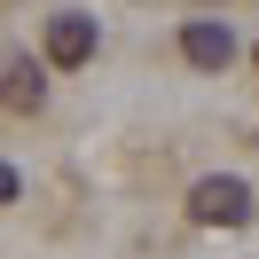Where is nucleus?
<instances>
[{
  "instance_id": "nucleus-1",
  "label": "nucleus",
  "mask_w": 259,
  "mask_h": 259,
  "mask_svg": "<svg viewBox=\"0 0 259 259\" xmlns=\"http://www.w3.org/2000/svg\"><path fill=\"white\" fill-rule=\"evenodd\" d=\"M189 212H196L204 228H236V220H251V189L228 181V173H212V181H196V189H189Z\"/></svg>"
},
{
  "instance_id": "nucleus-2",
  "label": "nucleus",
  "mask_w": 259,
  "mask_h": 259,
  "mask_svg": "<svg viewBox=\"0 0 259 259\" xmlns=\"http://www.w3.org/2000/svg\"><path fill=\"white\" fill-rule=\"evenodd\" d=\"M48 63L55 71L95 63V16H48Z\"/></svg>"
},
{
  "instance_id": "nucleus-3",
  "label": "nucleus",
  "mask_w": 259,
  "mask_h": 259,
  "mask_svg": "<svg viewBox=\"0 0 259 259\" xmlns=\"http://www.w3.org/2000/svg\"><path fill=\"white\" fill-rule=\"evenodd\" d=\"M181 55H189L196 71H228L236 32H228V24H212V16H189V24H181Z\"/></svg>"
},
{
  "instance_id": "nucleus-4",
  "label": "nucleus",
  "mask_w": 259,
  "mask_h": 259,
  "mask_svg": "<svg viewBox=\"0 0 259 259\" xmlns=\"http://www.w3.org/2000/svg\"><path fill=\"white\" fill-rule=\"evenodd\" d=\"M48 102V79H39L32 55H16V63H0V110H39Z\"/></svg>"
},
{
  "instance_id": "nucleus-5",
  "label": "nucleus",
  "mask_w": 259,
  "mask_h": 259,
  "mask_svg": "<svg viewBox=\"0 0 259 259\" xmlns=\"http://www.w3.org/2000/svg\"><path fill=\"white\" fill-rule=\"evenodd\" d=\"M16 189H24V181H16V165H0V204H16Z\"/></svg>"
},
{
  "instance_id": "nucleus-6",
  "label": "nucleus",
  "mask_w": 259,
  "mask_h": 259,
  "mask_svg": "<svg viewBox=\"0 0 259 259\" xmlns=\"http://www.w3.org/2000/svg\"><path fill=\"white\" fill-rule=\"evenodd\" d=\"M251 63H259V55H251Z\"/></svg>"
}]
</instances>
